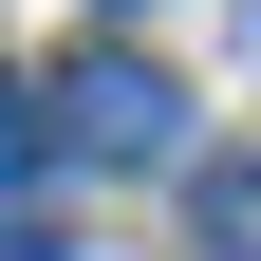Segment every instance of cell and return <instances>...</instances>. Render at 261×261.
<instances>
[{
	"label": "cell",
	"mask_w": 261,
	"mask_h": 261,
	"mask_svg": "<svg viewBox=\"0 0 261 261\" xmlns=\"http://www.w3.org/2000/svg\"><path fill=\"white\" fill-rule=\"evenodd\" d=\"M38 130L75 149V168H187V93L149 75L130 38H93L75 75H56V112H38Z\"/></svg>",
	"instance_id": "obj_1"
},
{
	"label": "cell",
	"mask_w": 261,
	"mask_h": 261,
	"mask_svg": "<svg viewBox=\"0 0 261 261\" xmlns=\"http://www.w3.org/2000/svg\"><path fill=\"white\" fill-rule=\"evenodd\" d=\"M205 243H224V261H261V149H243V168H205Z\"/></svg>",
	"instance_id": "obj_2"
},
{
	"label": "cell",
	"mask_w": 261,
	"mask_h": 261,
	"mask_svg": "<svg viewBox=\"0 0 261 261\" xmlns=\"http://www.w3.org/2000/svg\"><path fill=\"white\" fill-rule=\"evenodd\" d=\"M38 168H56V130L19 112V93H0V187H38Z\"/></svg>",
	"instance_id": "obj_3"
},
{
	"label": "cell",
	"mask_w": 261,
	"mask_h": 261,
	"mask_svg": "<svg viewBox=\"0 0 261 261\" xmlns=\"http://www.w3.org/2000/svg\"><path fill=\"white\" fill-rule=\"evenodd\" d=\"M0 261H56V243H38V224H0Z\"/></svg>",
	"instance_id": "obj_4"
}]
</instances>
